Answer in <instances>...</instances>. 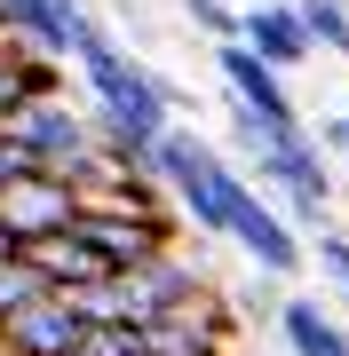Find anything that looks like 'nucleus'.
<instances>
[{"label":"nucleus","mask_w":349,"mask_h":356,"mask_svg":"<svg viewBox=\"0 0 349 356\" xmlns=\"http://www.w3.org/2000/svg\"><path fill=\"white\" fill-rule=\"evenodd\" d=\"M72 238L88 245L111 277H135V269H151L159 254H175V214L167 206H151V214H72Z\"/></svg>","instance_id":"3"},{"label":"nucleus","mask_w":349,"mask_h":356,"mask_svg":"<svg viewBox=\"0 0 349 356\" xmlns=\"http://www.w3.org/2000/svg\"><path fill=\"white\" fill-rule=\"evenodd\" d=\"M318 56H349V0H286Z\"/></svg>","instance_id":"9"},{"label":"nucleus","mask_w":349,"mask_h":356,"mask_svg":"<svg viewBox=\"0 0 349 356\" xmlns=\"http://www.w3.org/2000/svg\"><path fill=\"white\" fill-rule=\"evenodd\" d=\"M0 261H16V238H8V229H0Z\"/></svg>","instance_id":"16"},{"label":"nucleus","mask_w":349,"mask_h":356,"mask_svg":"<svg viewBox=\"0 0 349 356\" xmlns=\"http://www.w3.org/2000/svg\"><path fill=\"white\" fill-rule=\"evenodd\" d=\"M0 341H8L16 356H79V348H88V325H79L72 301H56V293H48V301H32L24 317L0 325Z\"/></svg>","instance_id":"7"},{"label":"nucleus","mask_w":349,"mask_h":356,"mask_svg":"<svg viewBox=\"0 0 349 356\" xmlns=\"http://www.w3.org/2000/svg\"><path fill=\"white\" fill-rule=\"evenodd\" d=\"M238 48L254 56L262 72H302V64H318V48L310 40H302V24H294V8H286V0H246L238 8Z\"/></svg>","instance_id":"5"},{"label":"nucleus","mask_w":349,"mask_h":356,"mask_svg":"<svg viewBox=\"0 0 349 356\" xmlns=\"http://www.w3.org/2000/svg\"><path fill=\"white\" fill-rule=\"evenodd\" d=\"M8 135L24 143V159L40 166V175H64V166L88 151V111L64 103V95H40V103H24V111L8 119Z\"/></svg>","instance_id":"4"},{"label":"nucleus","mask_w":349,"mask_h":356,"mask_svg":"<svg viewBox=\"0 0 349 356\" xmlns=\"http://www.w3.org/2000/svg\"><path fill=\"white\" fill-rule=\"evenodd\" d=\"M215 198H222V245H238V254L254 261V277L286 285V277L302 269V245H294V229H286V222L270 214V198H262L254 182L238 175V166H222Z\"/></svg>","instance_id":"2"},{"label":"nucleus","mask_w":349,"mask_h":356,"mask_svg":"<svg viewBox=\"0 0 349 356\" xmlns=\"http://www.w3.org/2000/svg\"><path fill=\"white\" fill-rule=\"evenodd\" d=\"M231 143H238V175L254 182V191H270V198H278L270 214H278L286 229H294V222H318V229H325L334 175H325V159H318V143H310V135L270 143V135H254V127H246V111L231 103Z\"/></svg>","instance_id":"1"},{"label":"nucleus","mask_w":349,"mask_h":356,"mask_svg":"<svg viewBox=\"0 0 349 356\" xmlns=\"http://www.w3.org/2000/svg\"><path fill=\"white\" fill-rule=\"evenodd\" d=\"M32 301H48V285H40L24 261H0V325H8V317H24Z\"/></svg>","instance_id":"10"},{"label":"nucleus","mask_w":349,"mask_h":356,"mask_svg":"<svg viewBox=\"0 0 349 356\" xmlns=\"http://www.w3.org/2000/svg\"><path fill=\"white\" fill-rule=\"evenodd\" d=\"M72 191L56 175H24V182H8L0 191V229H8L16 245H32V238H56V229H72Z\"/></svg>","instance_id":"6"},{"label":"nucleus","mask_w":349,"mask_h":356,"mask_svg":"<svg viewBox=\"0 0 349 356\" xmlns=\"http://www.w3.org/2000/svg\"><path fill=\"white\" fill-rule=\"evenodd\" d=\"M270 317H278L286 356H349V332L334 325V309H318V301H310V293H286Z\"/></svg>","instance_id":"8"},{"label":"nucleus","mask_w":349,"mask_h":356,"mask_svg":"<svg viewBox=\"0 0 349 356\" xmlns=\"http://www.w3.org/2000/svg\"><path fill=\"white\" fill-rule=\"evenodd\" d=\"M310 143H325V151H341L349 159V111H334V119H318V135Z\"/></svg>","instance_id":"15"},{"label":"nucleus","mask_w":349,"mask_h":356,"mask_svg":"<svg viewBox=\"0 0 349 356\" xmlns=\"http://www.w3.org/2000/svg\"><path fill=\"white\" fill-rule=\"evenodd\" d=\"M24 175H40V166L24 159V143H16L8 127H0V191H8V182H24Z\"/></svg>","instance_id":"14"},{"label":"nucleus","mask_w":349,"mask_h":356,"mask_svg":"<svg viewBox=\"0 0 349 356\" xmlns=\"http://www.w3.org/2000/svg\"><path fill=\"white\" fill-rule=\"evenodd\" d=\"M0 356H16V348H8V341H0Z\"/></svg>","instance_id":"17"},{"label":"nucleus","mask_w":349,"mask_h":356,"mask_svg":"<svg viewBox=\"0 0 349 356\" xmlns=\"http://www.w3.org/2000/svg\"><path fill=\"white\" fill-rule=\"evenodd\" d=\"M183 16H191L199 32H215V48L238 40V8H222V0H183Z\"/></svg>","instance_id":"12"},{"label":"nucleus","mask_w":349,"mask_h":356,"mask_svg":"<svg viewBox=\"0 0 349 356\" xmlns=\"http://www.w3.org/2000/svg\"><path fill=\"white\" fill-rule=\"evenodd\" d=\"M79 356H151V332L143 325H95Z\"/></svg>","instance_id":"11"},{"label":"nucleus","mask_w":349,"mask_h":356,"mask_svg":"<svg viewBox=\"0 0 349 356\" xmlns=\"http://www.w3.org/2000/svg\"><path fill=\"white\" fill-rule=\"evenodd\" d=\"M318 269L349 293V238H341V229H318Z\"/></svg>","instance_id":"13"}]
</instances>
